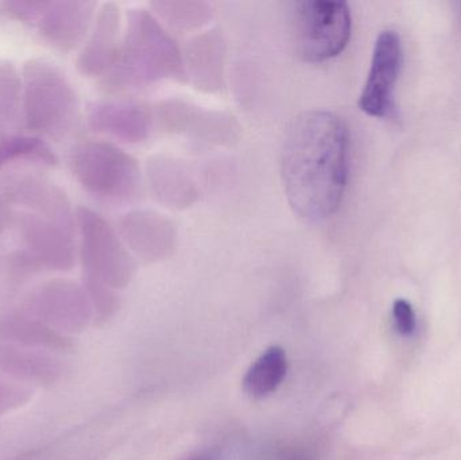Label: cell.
I'll return each mask as SVG.
<instances>
[{
    "mask_svg": "<svg viewBox=\"0 0 461 460\" xmlns=\"http://www.w3.org/2000/svg\"><path fill=\"white\" fill-rule=\"evenodd\" d=\"M348 130L335 113L309 111L298 116L281 156L285 194L294 212L324 221L340 207L348 180Z\"/></svg>",
    "mask_w": 461,
    "mask_h": 460,
    "instance_id": "obj_1",
    "label": "cell"
},
{
    "mask_svg": "<svg viewBox=\"0 0 461 460\" xmlns=\"http://www.w3.org/2000/svg\"><path fill=\"white\" fill-rule=\"evenodd\" d=\"M177 76H183V56L175 41L149 11L130 10L108 83L134 88Z\"/></svg>",
    "mask_w": 461,
    "mask_h": 460,
    "instance_id": "obj_2",
    "label": "cell"
},
{
    "mask_svg": "<svg viewBox=\"0 0 461 460\" xmlns=\"http://www.w3.org/2000/svg\"><path fill=\"white\" fill-rule=\"evenodd\" d=\"M23 110L30 131L59 140L77 121V97L56 65L32 59L23 68Z\"/></svg>",
    "mask_w": 461,
    "mask_h": 460,
    "instance_id": "obj_3",
    "label": "cell"
},
{
    "mask_svg": "<svg viewBox=\"0 0 461 460\" xmlns=\"http://www.w3.org/2000/svg\"><path fill=\"white\" fill-rule=\"evenodd\" d=\"M70 167L80 185L92 196L105 202H126L140 188L137 161L111 143H80L73 151Z\"/></svg>",
    "mask_w": 461,
    "mask_h": 460,
    "instance_id": "obj_4",
    "label": "cell"
},
{
    "mask_svg": "<svg viewBox=\"0 0 461 460\" xmlns=\"http://www.w3.org/2000/svg\"><path fill=\"white\" fill-rule=\"evenodd\" d=\"M76 223L80 230V257L86 288L126 285L134 273V262L113 227L86 207L77 208Z\"/></svg>",
    "mask_w": 461,
    "mask_h": 460,
    "instance_id": "obj_5",
    "label": "cell"
},
{
    "mask_svg": "<svg viewBox=\"0 0 461 460\" xmlns=\"http://www.w3.org/2000/svg\"><path fill=\"white\" fill-rule=\"evenodd\" d=\"M293 11L295 45L305 61H328L346 49L352 29L346 2L303 0L295 3Z\"/></svg>",
    "mask_w": 461,
    "mask_h": 460,
    "instance_id": "obj_6",
    "label": "cell"
},
{
    "mask_svg": "<svg viewBox=\"0 0 461 460\" xmlns=\"http://www.w3.org/2000/svg\"><path fill=\"white\" fill-rule=\"evenodd\" d=\"M89 312L88 297L72 281H48L26 300L27 315L61 334L81 331L88 321Z\"/></svg>",
    "mask_w": 461,
    "mask_h": 460,
    "instance_id": "obj_7",
    "label": "cell"
},
{
    "mask_svg": "<svg viewBox=\"0 0 461 460\" xmlns=\"http://www.w3.org/2000/svg\"><path fill=\"white\" fill-rule=\"evenodd\" d=\"M402 59L400 35L392 30L381 32L374 48L367 81L359 97V107L363 113L384 118L392 111Z\"/></svg>",
    "mask_w": 461,
    "mask_h": 460,
    "instance_id": "obj_8",
    "label": "cell"
},
{
    "mask_svg": "<svg viewBox=\"0 0 461 460\" xmlns=\"http://www.w3.org/2000/svg\"><path fill=\"white\" fill-rule=\"evenodd\" d=\"M22 235L30 256L41 269L67 272L75 266L73 230L65 229L42 216L27 213L21 221Z\"/></svg>",
    "mask_w": 461,
    "mask_h": 460,
    "instance_id": "obj_9",
    "label": "cell"
},
{
    "mask_svg": "<svg viewBox=\"0 0 461 460\" xmlns=\"http://www.w3.org/2000/svg\"><path fill=\"white\" fill-rule=\"evenodd\" d=\"M95 2H46L34 22L41 37L61 51H70L80 45L86 37L92 18Z\"/></svg>",
    "mask_w": 461,
    "mask_h": 460,
    "instance_id": "obj_10",
    "label": "cell"
},
{
    "mask_svg": "<svg viewBox=\"0 0 461 460\" xmlns=\"http://www.w3.org/2000/svg\"><path fill=\"white\" fill-rule=\"evenodd\" d=\"M122 239L146 261L167 258L176 248V230L172 221L153 211H134L119 223Z\"/></svg>",
    "mask_w": 461,
    "mask_h": 460,
    "instance_id": "obj_11",
    "label": "cell"
},
{
    "mask_svg": "<svg viewBox=\"0 0 461 460\" xmlns=\"http://www.w3.org/2000/svg\"><path fill=\"white\" fill-rule=\"evenodd\" d=\"M88 123L95 131L123 142L140 143L150 135L153 116L135 103L99 102L89 107Z\"/></svg>",
    "mask_w": 461,
    "mask_h": 460,
    "instance_id": "obj_12",
    "label": "cell"
},
{
    "mask_svg": "<svg viewBox=\"0 0 461 460\" xmlns=\"http://www.w3.org/2000/svg\"><path fill=\"white\" fill-rule=\"evenodd\" d=\"M5 194L11 202L30 208L34 215L42 216L65 229L75 230L76 216L69 199L54 184L26 176L8 183Z\"/></svg>",
    "mask_w": 461,
    "mask_h": 460,
    "instance_id": "obj_13",
    "label": "cell"
},
{
    "mask_svg": "<svg viewBox=\"0 0 461 460\" xmlns=\"http://www.w3.org/2000/svg\"><path fill=\"white\" fill-rule=\"evenodd\" d=\"M121 11L113 3L100 8L91 37L77 59V68L84 76L97 77L113 69L118 59Z\"/></svg>",
    "mask_w": 461,
    "mask_h": 460,
    "instance_id": "obj_14",
    "label": "cell"
},
{
    "mask_svg": "<svg viewBox=\"0 0 461 460\" xmlns=\"http://www.w3.org/2000/svg\"><path fill=\"white\" fill-rule=\"evenodd\" d=\"M226 46L218 32H205L186 46L183 75L204 91H216L223 84Z\"/></svg>",
    "mask_w": 461,
    "mask_h": 460,
    "instance_id": "obj_15",
    "label": "cell"
},
{
    "mask_svg": "<svg viewBox=\"0 0 461 460\" xmlns=\"http://www.w3.org/2000/svg\"><path fill=\"white\" fill-rule=\"evenodd\" d=\"M0 373L19 383L51 388L59 383L62 367L53 356L5 345L0 346Z\"/></svg>",
    "mask_w": 461,
    "mask_h": 460,
    "instance_id": "obj_16",
    "label": "cell"
},
{
    "mask_svg": "<svg viewBox=\"0 0 461 460\" xmlns=\"http://www.w3.org/2000/svg\"><path fill=\"white\" fill-rule=\"evenodd\" d=\"M154 196L172 208L189 207L199 196L196 183L181 162L167 157L153 158L148 167Z\"/></svg>",
    "mask_w": 461,
    "mask_h": 460,
    "instance_id": "obj_17",
    "label": "cell"
},
{
    "mask_svg": "<svg viewBox=\"0 0 461 460\" xmlns=\"http://www.w3.org/2000/svg\"><path fill=\"white\" fill-rule=\"evenodd\" d=\"M0 338L23 347L68 351L72 342L67 335L50 329L27 313H13L0 320Z\"/></svg>",
    "mask_w": 461,
    "mask_h": 460,
    "instance_id": "obj_18",
    "label": "cell"
},
{
    "mask_svg": "<svg viewBox=\"0 0 461 460\" xmlns=\"http://www.w3.org/2000/svg\"><path fill=\"white\" fill-rule=\"evenodd\" d=\"M287 372L286 354L281 347L266 350L254 362L243 380L244 391L252 399H263L276 391Z\"/></svg>",
    "mask_w": 461,
    "mask_h": 460,
    "instance_id": "obj_19",
    "label": "cell"
},
{
    "mask_svg": "<svg viewBox=\"0 0 461 460\" xmlns=\"http://www.w3.org/2000/svg\"><path fill=\"white\" fill-rule=\"evenodd\" d=\"M16 159H29L54 167L59 162L48 143L38 137L10 135L0 140V170Z\"/></svg>",
    "mask_w": 461,
    "mask_h": 460,
    "instance_id": "obj_20",
    "label": "cell"
},
{
    "mask_svg": "<svg viewBox=\"0 0 461 460\" xmlns=\"http://www.w3.org/2000/svg\"><path fill=\"white\" fill-rule=\"evenodd\" d=\"M153 8L162 19L176 29L202 27L212 16V5L205 2H157Z\"/></svg>",
    "mask_w": 461,
    "mask_h": 460,
    "instance_id": "obj_21",
    "label": "cell"
},
{
    "mask_svg": "<svg viewBox=\"0 0 461 460\" xmlns=\"http://www.w3.org/2000/svg\"><path fill=\"white\" fill-rule=\"evenodd\" d=\"M22 81L18 70L7 59H0V119L15 121L21 102Z\"/></svg>",
    "mask_w": 461,
    "mask_h": 460,
    "instance_id": "obj_22",
    "label": "cell"
},
{
    "mask_svg": "<svg viewBox=\"0 0 461 460\" xmlns=\"http://www.w3.org/2000/svg\"><path fill=\"white\" fill-rule=\"evenodd\" d=\"M32 397V391L26 386L0 380V416L21 410Z\"/></svg>",
    "mask_w": 461,
    "mask_h": 460,
    "instance_id": "obj_23",
    "label": "cell"
},
{
    "mask_svg": "<svg viewBox=\"0 0 461 460\" xmlns=\"http://www.w3.org/2000/svg\"><path fill=\"white\" fill-rule=\"evenodd\" d=\"M46 0H8L0 5L3 13L15 21L34 23L45 7Z\"/></svg>",
    "mask_w": 461,
    "mask_h": 460,
    "instance_id": "obj_24",
    "label": "cell"
},
{
    "mask_svg": "<svg viewBox=\"0 0 461 460\" xmlns=\"http://www.w3.org/2000/svg\"><path fill=\"white\" fill-rule=\"evenodd\" d=\"M395 329L403 337H411L416 332L417 319L413 307L406 300H395L393 307Z\"/></svg>",
    "mask_w": 461,
    "mask_h": 460,
    "instance_id": "obj_25",
    "label": "cell"
},
{
    "mask_svg": "<svg viewBox=\"0 0 461 460\" xmlns=\"http://www.w3.org/2000/svg\"><path fill=\"white\" fill-rule=\"evenodd\" d=\"M11 223V211L8 208L7 203L3 197H0V234H3L5 229Z\"/></svg>",
    "mask_w": 461,
    "mask_h": 460,
    "instance_id": "obj_26",
    "label": "cell"
},
{
    "mask_svg": "<svg viewBox=\"0 0 461 460\" xmlns=\"http://www.w3.org/2000/svg\"><path fill=\"white\" fill-rule=\"evenodd\" d=\"M184 460H218V455L212 451H205V453L196 454V455L189 456L188 459Z\"/></svg>",
    "mask_w": 461,
    "mask_h": 460,
    "instance_id": "obj_27",
    "label": "cell"
}]
</instances>
